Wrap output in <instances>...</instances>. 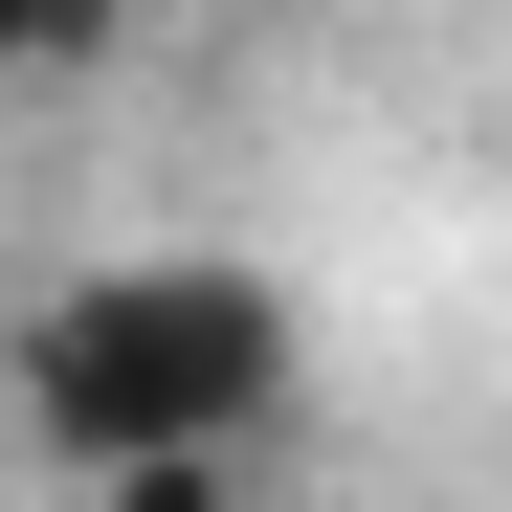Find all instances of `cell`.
Here are the masks:
<instances>
[{
    "instance_id": "obj_1",
    "label": "cell",
    "mask_w": 512,
    "mask_h": 512,
    "mask_svg": "<svg viewBox=\"0 0 512 512\" xmlns=\"http://www.w3.org/2000/svg\"><path fill=\"white\" fill-rule=\"evenodd\" d=\"M23 423L90 490L134 468H245L290 423V290L223 268V245H134V268H67L23 312Z\"/></svg>"
}]
</instances>
